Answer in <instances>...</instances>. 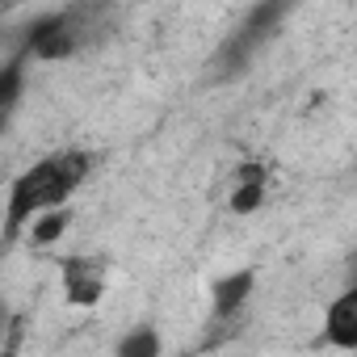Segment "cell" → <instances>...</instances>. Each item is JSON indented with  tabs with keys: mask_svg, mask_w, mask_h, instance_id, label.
Returning a JSON list of instances; mask_svg holds the SVG:
<instances>
[{
	"mask_svg": "<svg viewBox=\"0 0 357 357\" xmlns=\"http://www.w3.org/2000/svg\"><path fill=\"white\" fill-rule=\"evenodd\" d=\"M97 155L89 147H63L30 164L17 181L9 185V206H5V248L22 240V231L51 206H68V198L93 176Z\"/></svg>",
	"mask_w": 357,
	"mask_h": 357,
	"instance_id": "cell-1",
	"label": "cell"
},
{
	"mask_svg": "<svg viewBox=\"0 0 357 357\" xmlns=\"http://www.w3.org/2000/svg\"><path fill=\"white\" fill-rule=\"evenodd\" d=\"M118 26V5L114 0H72L68 9L43 13L26 38H22V55L26 59H43V63H59V59H76L93 47H101Z\"/></svg>",
	"mask_w": 357,
	"mask_h": 357,
	"instance_id": "cell-2",
	"label": "cell"
},
{
	"mask_svg": "<svg viewBox=\"0 0 357 357\" xmlns=\"http://www.w3.org/2000/svg\"><path fill=\"white\" fill-rule=\"evenodd\" d=\"M294 0H261L244 13V22H236V30L227 34V43L219 47V72L223 76H236L252 63V55L282 30L286 13H290Z\"/></svg>",
	"mask_w": 357,
	"mask_h": 357,
	"instance_id": "cell-3",
	"label": "cell"
},
{
	"mask_svg": "<svg viewBox=\"0 0 357 357\" xmlns=\"http://www.w3.org/2000/svg\"><path fill=\"white\" fill-rule=\"evenodd\" d=\"M59 273H63V294H68L72 307H97L101 303L105 282H109L105 261H97V257H63Z\"/></svg>",
	"mask_w": 357,
	"mask_h": 357,
	"instance_id": "cell-4",
	"label": "cell"
},
{
	"mask_svg": "<svg viewBox=\"0 0 357 357\" xmlns=\"http://www.w3.org/2000/svg\"><path fill=\"white\" fill-rule=\"evenodd\" d=\"M269 185H273V168L265 160H240L236 181H231V211L236 215H257L269 198Z\"/></svg>",
	"mask_w": 357,
	"mask_h": 357,
	"instance_id": "cell-5",
	"label": "cell"
},
{
	"mask_svg": "<svg viewBox=\"0 0 357 357\" xmlns=\"http://www.w3.org/2000/svg\"><path fill=\"white\" fill-rule=\"evenodd\" d=\"M252 286H257V273H252V269H236V273L219 278L215 290H211V315H215V324L240 319V311H244L248 298H252Z\"/></svg>",
	"mask_w": 357,
	"mask_h": 357,
	"instance_id": "cell-6",
	"label": "cell"
},
{
	"mask_svg": "<svg viewBox=\"0 0 357 357\" xmlns=\"http://www.w3.org/2000/svg\"><path fill=\"white\" fill-rule=\"evenodd\" d=\"M324 340L332 349H357V282L344 286L324 311Z\"/></svg>",
	"mask_w": 357,
	"mask_h": 357,
	"instance_id": "cell-7",
	"label": "cell"
},
{
	"mask_svg": "<svg viewBox=\"0 0 357 357\" xmlns=\"http://www.w3.org/2000/svg\"><path fill=\"white\" fill-rule=\"evenodd\" d=\"M68 223H72V211H68V206H51V211H43V215L26 227V236H30L34 248H51V244L68 231Z\"/></svg>",
	"mask_w": 357,
	"mask_h": 357,
	"instance_id": "cell-8",
	"label": "cell"
},
{
	"mask_svg": "<svg viewBox=\"0 0 357 357\" xmlns=\"http://www.w3.org/2000/svg\"><path fill=\"white\" fill-rule=\"evenodd\" d=\"M22 68H26V55L17 51V55L5 63V72H0V97H5V114H13V105H17V97H22Z\"/></svg>",
	"mask_w": 357,
	"mask_h": 357,
	"instance_id": "cell-9",
	"label": "cell"
},
{
	"mask_svg": "<svg viewBox=\"0 0 357 357\" xmlns=\"http://www.w3.org/2000/svg\"><path fill=\"white\" fill-rule=\"evenodd\" d=\"M118 353L122 357H155L160 353V336L151 328H139V332H130V336L118 340Z\"/></svg>",
	"mask_w": 357,
	"mask_h": 357,
	"instance_id": "cell-10",
	"label": "cell"
},
{
	"mask_svg": "<svg viewBox=\"0 0 357 357\" xmlns=\"http://www.w3.org/2000/svg\"><path fill=\"white\" fill-rule=\"evenodd\" d=\"M344 282H349V286L357 282V252H353V257H349V265H344Z\"/></svg>",
	"mask_w": 357,
	"mask_h": 357,
	"instance_id": "cell-11",
	"label": "cell"
}]
</instances>
